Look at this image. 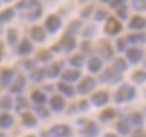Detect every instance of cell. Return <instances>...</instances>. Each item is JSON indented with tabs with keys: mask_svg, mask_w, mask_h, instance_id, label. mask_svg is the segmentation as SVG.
I'll return each instance as SVG.
<instances>
[{
	"mask_svg": "<svg viewBox=\"0 0 146 137\" xmlns=\"http://www.w3.org/2000/svg\"><path fill=\"white\" fill-rule=\"evenodd\" d=\"M137 95V91L133 85L130 84H123L117 88V91L114 92V103L116 104H126V103H130L136 98Z\"/></svg>",
	"mask_w": 146,
	"mask_h": 137,
	"instance_id": "obj_1",
	"label": "cell"
},
{
	"mask_svg": "<svg viewBox=\"0 0 146 137\" xmlns=\"http://www.w3.org/2000/svg\"><path fill=\"white\" fill-rule=\"evenodd\" d=\"M96 87H97V80L91 75H87L77 85V92L80 95H87V94H91V91H94Z\"/></svg>",
	"mask_w": 146,
	"mask_h": 137,
	"instance_id": "obj_2",
	"label": "cell"
},
{
	"mask_svg": "<svg viewBox=\"0 0 146 137\" xmlns=\"http://www.w3.org/2000/svg\"><path fill=\"white\" fill-rule=\"evenodd\" d=\"M123 30V25L114 16H109L106 19V25H104V33L109 36H117Z\"/></svg>",
	"mask_w": 146,
	"mask_h": 137,
	"instance_id": "obj_3",
	"label": "cell"
},
{
	"mask_svg": "<svg viewBox=\"0 0 146 137\" xmlns=\"http://www.w3.org/2000/svg\"><path fill=\"white\" fill-rule=\"evenodd\" d=\"M42 16V6H40L39 2H29L26 10L23 12V17L26 20H38V19Z\"/></svg>",
	"mask_w": 146,
	"mask_h": 137,
	"instance_id": "obj_4",
	"label": "cell"
},
{
	"mask_svg": "<svg viewBox=\"0 0 146 137\" xmlns=\"http://www.w3.org/2000/svg\"><path fill=\"white\" fill-rule=\"evenodd\" d=\"M97 51L100 53V59L103 61H111L113 59V56H114V48L111 46V43L109 41H106V39H103V41L98 42L97 45Z\"/></svg>",
	"mask_w": 146,
	"mask_h": 137,
	"instance_id": "obj_5",
	"label": "cell"
},
{
	"mask_svg": "<svg viewBox=\"0 0 146 137\" xmlns=\"http://www.w3.org/2000/svg\"><path fill=\"white\" fill-rule=\"evenodd\" d=\"M121 75L120 74H117L111 67L110 68H106L103 72H101V75H100V82H103V84H117V82H120L121 81Z\"/></svg>",
	"mask_w": 146,
	"mask_h": 137,
	"instance_id": "obj_6",
	"label": "cell"
},
{
	"mask_svg": "<svg viewBox=\"0 0 146 137\" xmlns=\"http://www.w3.org/2000/svg\"><path fill=\"white\" fill-rule=\"evenodd\" d=\"M126 58H127V61L133 65L139 64L143 58H145V51L143 48H139V46H132V48H127L126 51Z\"/></svg>",
	"mask_w": 146,
	"mask_h": 137,
	"instance_id": "obj_7",
	"label": "cell"
},
{
	"mask_svg": "<svg viewBox=\"0 0 146 137\" xmlns=\"http://www.w3.org/2000/svg\"><path fill=\"white\" fill-rule=\"evenodd\" d=\"M48 133L52 137H71L72 136V128L68 124H54L48 130Z\"/></svg>",
	"mask_w": 146,
	"mask_h": 137,
	"instance_id": "obj_8",
	"label": "cell"
},
{
	"mask_svg": "<svg viewBox=\"0 0 146 137\" xmlns=\"http://www.w3.org/2000/svg\"><path fill=\"white\" fill-rule=\"evenodd\" d=\"M62 28V19L58 14H49L45 20V32L56 33Z\"/></svg>",
	"mask_w": 146,
	"mask_h": 137,
	"instance_id": "obj_9",
	"label": "cell"
},
{
	"mask_svg": "<svg viewBox=\"0 0 146 137\" xmlns=\"http://www.w3.org/2000/svg\"><path fill=\"white\" fill-rule=\"evenodd\" d=\"M109 101H110V94L107 91H103V90L93 92L91 97H90V103L94 107H103V105H106Z\"/></svg>",
	"mask_w": 146,
	"mask_h": 137,
	"instance_id": "obj_10",
	"label": "cell"
},
{
	"mask_svg": "<svg viewBox=\"0 0 146 137\" xmlns=\"http://www.w3.org/2000/svg\"><path fill=\"white\" fill-rule=\"evenodd\" d=\"M25 88H26V76L25 75H16L9 91H10V94H15V95H22Z\"/></svg>",
	"mask_w": 146,
	"mask_h": 137,
	"instance_id": "obj_11",
	"label": "cell"
},
{
	"mask_svg": "<svg viewBox=\"0 0 146 137\" xmlns=\"http://www.w3.org/2000/svg\"><path fill=\"white\" fill-rule=\"evenodd\" d=\"M13 80H15V71L13 69H10V68L0 69V88L9 90Z\"/></svg>",
	"mask_w": 146,
	"mask_h": 137,
	"instance_id": "obj_12",
	"label": "cell"
},
{
	"mask_svg": "<svg viewBox=\"0 0 146 137\" xmlns=\"http://www.w3.org/2000/svg\"><path fill=\"white\" fill-rule=\"evenodd\" d=\"M98 133H100V127L93 120H87V123L82 126L81 130H80V134L82 137H97Z\"/></svg>",
	"mask_w": 146,
	"mask_h": 137,
	"instance_id": "obj_13",
	"label": "cell"
},
{
	"mask_svg": "<svg viewBox=\"0 0 146 137\" xmlns=\"http://www.w3.org/2000/svg\"><path fill=\"white\" fill-rule=\"evenodd\" d=\"M58 46H59L61 52L70 53V52H72V51L77 48V41H75V38H72V36L64 35V36H62V38L59 39Z\"/></svg>",
	"mask_w": 146,
	"mask_h": 137,
	"instance_id": "obj_14",
	"label": "cell"
},
{
	"mask_svg": "<svg viewBox=\"0 0 146 137\" xmlns=\"http://www.w3.org/2000/svg\"><path fill=\"white\" fill-rule=\"evenodd\" d=\"M64 65L65 62L64 61H56V62H52L45 71H46V76L51 78V80H55V78L61 76V74L64 72Z\"/></svg>",
	"mask_w": 146,
	"mask_h": 137,
	"instance_id": "obj_15",
	"label": "cell"
},
{
	"mask_svg": "<svg viewBox=\"0 0 146 137\" xmlns=\"http://www.w3.org/2000/svg\"><path fill=\"white\" fill-rule=\"evenodd\" d=\"M81 69H67L61 74V80L62 82H65V84H72V82H77L80 78H81Z\"/></svg>",
	"mask_w": 146,
	"mask_h": 137,
	"instance_id": "obj_16",
	"label": "cell"
},
{
	"mask_svg": "<svg viewBox=\"0 0 146 137\" xmlns=\"http://www.w3.org/2000/svg\"><path fill=\"white\" fill-rule=\"evenodd\" d=\"M129 29L135 30V32H143V29H146V17L136 14L129 20Z\"/></svg>",
	"mask_w": 146,
	"mask_h": 137,
	"instance_id": "obj_17",
	"label": "cell"
},
{
	"mask_svg": "<svg viewBox=\"0 0 146 137\" xmlns=\"http://www.w3.org/2000/svg\"><path fill=\"white\" fill-rule=\"evenodd\" d=\"M49 107L54 113H61L65 110V98L62 95H52L49 98Z\"/></svg>",
	"mask_w": 146,
	"mask_h": 137,
	"instance_id": "obj_18",
	"label": "cell"
},
{
	"mask_svg": "<svg viewBox=\"0 0 146 137\" xmlns=\"http://www.w3.org/2000/svg\"><path fill=\"white\" fill-rule=\"evenodd\" d=\"M31 38L33 42H38V43H44L46 41V32L42 26H32L31 28Z\"/></svg>",
	"mask_w": 146,
	"mask_h": 137,
	"instance_id": "obj_19",
	"label": "cell"
},
{
	"mask_svg": "<svg viewBox=\"0 0 146 137\" xmlns=\"http://www.w3.org/2000/svg\"><path fill=\"white\" fill-rule=\"evenodd\" d=\"M124 39H126L127 43H132L135 46L140 43H146V32H133V33H129Z\"/></svg>",
	"mask_w": 146,
	"mask_h": 137,
	"instance_id": "obj_20",
	"label": "cell"
},
{
	"mask_svg": "<svg viewBox=\"0 0 146 137\" xmlns=\"http://www.w3.org/2000/svg\"><path fill=\"white\" fill-rule=\"evenodd\" d=\"M16 52L20 56H28V55H31L33 52V43L29 41V39H22L20 43H19V46H17Z\"/></svg>",
	"mask_w": 146,
	"mask_h": 137,
	"instance_id": "obj_21",
	"label": "cell"
},
{
	"mask_svg": "<svg viewBox=\"0 0 146 137\" xmlns=\"http://www.w3.org/2000/svg\"><path fill=\"white\" fill-rule=\"evenodd\" d=\"M22 124L26 127V128H33L38 126V119H36V115L31 111H23L22 114Z\"/></svg>",
	"mask_w": 146,
	"mask_h": 137,
	"instance_id": "obj_22",
	"label": "cell"
},
{
	"mask_svg": "<svg viewBox=\"0 0 146 137\" xmlns=\"http://www.w3.org/2000/svg\"><path fill=\"white\" fill-rule=\"evenodd\" d=\"M46 78V71L45 68H35L33 71H31L29 74V80L35 84H40L44 82V80Z\"/></svg>",
	"mask_w": 146,
	"mask_h": 137,
	"instance_id": "obj_23",
	"label": "cell"
},
{
	"mask_svg": "<svg viewBox=\"0 0 146 137\" xmlns=\"http://www.w3.org/2000/svg\"><path fill=\"white\" fill-rule=\"evenodd\" d=\"M31 100L35 103V105H45L48 101V97L44 91L40 90H33L31 92Z\"/></svg>",
	"mask_w": 146,
	"mask_h": 137,
	"instance_id": "obj_24",
	"label": "cell"
},
{
	"mask_svg": "<svg viewBox=\"0 0 146 137\" xmlns=\"http://www.w3.org/2000/svg\"><path fill=\"white\" fill-rule=\"evenodd\" d=\"M87 68H88L90 74H98L103 68V61L98 56H91L88 59V62H87Z\"/></svg>",
	"mask_w": 146,
	"mask_h": 137,
	"instance_id": "obj_25",
	"label": "cell"
},
{
	"mask_svg": "<svg viewBox=\"0 0 146 137\" xmlns=\"http://www.w3.org/2000/svg\"><path fill=\"white\" fill-rule=\"evenodd\" d=\"M116 130L121 136H130L132 134V126L129 124V121L126 119H121L116 123Z\"/></svg>",
	"mask_w": 146,
	"mask_h": 137,
	"instance_id": "obj_26",
	"label": "cell"
},
{
	"mask_svg": "<svg viewBox=\"0 0 146 137\" xmlns=\"http://www.w3.org/2000/svg\"><path fill=\"white\" fill-rule=\"evenodd\" d=\"M56 88H58V91L62 94V97L74 98V95H75V90H74V87H71L70 84H65V82L59 81V82L56 84Z\"/></svg>",
	"mask_w": 146,
	"mask_h": 137,
	"instance_id": "obj_27",
	"label": "cell"
},
{
	"mask_svg": "<svg viewBox=\"0 0 146 137\" xmlns=\"http://www.w3.org/2000/svg\"><path fill=\"white\" fill-rule=\"evenodd\" d=\"M15 124V117L9 113H3L0 114V130H7L10 127H13Z\"/></svg>",
	"mask_w": 146,
	"mask_h": 137,
	"instance_id": "obj_28",
	"label": "cell"
},
{
	"mask_svg": "<svg viewBox=\"0 0 146 137\" xmlns=\"http://www.w3.org/2000/svg\"><path fill=\"white\" fill-rule=\"evenodd\" d=\"M70 64L74 67V69H81L87 64V59H86V55L84 53H75L70 58Z\"/></svg>",
	"mask_w": 146,
	"mask_h": 137,
	"instance_id": "obj_29",
	"label": "cell"
},
{
	"mask_svg": "<svg viewBox=\"0 0 146 137\" xmlns=\"http://www.w3.org/2000/svg\"><path fill=\"white\" fill-rule=\"evenodd\" d=\"M81 30H82V23H81V20H72V22H70V25H68V28H67L65 35L75 38L77 35H80V32H81Z\"/></svg>",
	"mask_w": 146,
	"mask_h": 137,
	"instance_id": "obj_30",
	"label": "cell"
},
{
	"mask_svg": "<svg viewBox=\"0 0 146 137\" xmlns=\"http://www.w3.org/2000/svg\"><path fill=\"white\" fill-rule=\"evenodd\" d=\"M16 16V10L12 9V7H7L5 10L0 12V25H5V23H9L12 22Z\"/></svg>",
	"mask_w": 146,
	"mask_h": 137,
	"instance_id": "obj_31",
	"label": "cell"
},
{
	"mask_svg": "<svg viewBox=\"0 0 146 137\" xmlns=\"http://www.w3.org/2000/svg\"><path fill=\"white\" fill-rule=\"evenodd\" d=\"M126 120L129 121V124H130V126L142 127V126H143V121H145V117H143V114H142V113L135 111V113H132V114L127 117Z\"/></svg>",
	"mask_w": 146,
	"mask_h": 137,
	"instance_id": "obj_32",
	"label": "cell"
},
{
	"mask_svg": "<svg viewBox=\"0 0 146 137\" xmlns=\"http://www.w3.org/2000/svg\"><path fill=\"white\" fill-rule=\"evenodd\" d=\"M117 115V111L114 108H106V110H103L100 114H98V119L101 123H109L111 121L114 117Z\"/></svg>",
	"mask_w": 146,
	"mask_h": 137,
	"instance_id": "obj_33",
	"label": "cell"
},
{
	"mask_svg": "<svg viewBox=\"0 0 146 137\" xmlns=\"http://www.w3.org/2000/svg\"><path fill=\"white\" fill-rule=\"evenodd\" d=\"M127 62H126V59H124V58H114V61H113V69L117 72V74H123L124 71L127 69Z\"/></svg>",
	"mask_w": 146,
	"mask_h": 137,
	"instance_id": "obj_34",
	"label": "cell"
},
{
	"mask_svg": "<svg viewBox=\"0 0 146 137\" xmlns=\"http://www.w3.org/2000/svg\"><path fill=\"white\" fill-rule=\"evenodd\" d=\"M6 39H7V43L10 46H15L19 41V32L16 28H9L6 32Z\"/></svg>",
	"mask_w": 146,
	"mask_h": 137,
	"instance_id": "obj_35",
	"label": "cell"
},
{
	"mask_svg": "<svg viewBox=\"0 0 146 137\" xmlns=\"http://www.w3.org/2000/svg\"><path fill=\"white\" fill-rule=\"evenodd\" d=\"M28 107H29V101L25 98L23 95H17L16 97V103H15V110L22 114V111L26 110Z\"/></svg>",
	"mask_w": 146,
	"mask_h": 137,
	"instance_id": "obj_36",
	"label": "cell"
},
{
	"mask_svg": "<svg viewBox=\"0 0 146 137\" xmlns=\"http://www.w3.org/2000/svg\"><path fill=\"white\" fill-rule=\"evenodd\" d=\"M132 81L135 84H145L146 82V71L145 69H137L132 74Z\"/></svg>",
	"mask_w": 146,
	"mask_h": 137,
	"instance_id": "obj_37",
	"label": "cell"
},
{
	"mask_svg": "<svg viewBox=\"0 0 146 137\" xmlns=\"http://www.w3.org/2000/svg\"><path fill=\"white\" fill-rule=\"evenodd\" d=\"M36 61L46 64V62L52 61V53H51L49 51H45V49L39 51V52H36Z\"/></svg>",
	"mask_w": 146,
	"mask_h": 137,
	"instance_id": "obj_38",
	"label": "cell"
},
{
	"mask_svg": "<svg viewBox=\"0 0 146 137\" xmlns=\"http://www.w3.org/2000/svg\"><path fill=\"white\" fill-rule=\"evenodd\" d=\"M33 111H35V114L39 117V119H49V115H51L49 110L45 105H35Z\"/></svg>",
	"mask_w": 146,
	"mask_h": 137,
	"instance_id": "obj_39",
	"label": "cell"
},
{
	"mask_svg": "<svg viewBox=\"0 0 146 137\" xmlns=\"http://www.w3.org/2000/svg\"><path fill=\"white\" fill-rule=\"evenodd\" d=\"M12 107H13L12 97L10 95H3L2 98H0V108L5 110V111H9V110H12Z\"/></svg>",
	"mask_w": 146,
	"mask_h": 137,
	"instance_id": "obj_40",
	"label": "cell"
},
{
	"mask_svg": "<svg viewBox=\"0 0 146 137\" xmlns=\"http://www.w3.org/2000/svg\"><path fill=\"white\" fill-rule=\"evenodd\" d=\"M94 10H96L94 5H87V6H84V9L80 12V17L81 19H90L91 14L94 13Z\"/></svg>",
	"mask_w": 146,
	"mask_h": 137,
	"instance_id": "obj_41",
	"label": "cell"
},
{
	"mask_svg": "<svg viewBox=\"0 0 146 137\" xmlns=\"http://www.w3.org/2000/svg\"><path fill=\"white\" fill-rule=\"evenodd\" d=\"M81 33H82V36L86 38V41H88L90 38L96 36V33H97V28H96L94 25H90V26H87L86 29H82Z\"/></svg>",
	"mask_w": 146,
	"mask_h": 137,
	"instance_id": "obj_42",
	"label": "cell"
},
{
	"mask_svg": "<svg viewBox=\"0 0 146 137\" xmlns=\"http://www.w3.org/2000/svg\"><path fill=\"white\" fill-rule=\"evenodd\" d=\"M132 9L136 12H146V0H133Z\"/></svg>",
	"mask_w": 146,
	"mask_h": 137,
	"instance_id": "obj_43",
	"label": "cell"
},
{
	"mask_svg": "<svg viewBox=\"0 0 146 137\" xmlns=\"http://www.w3.org/2000/svg\"><path fill=\"white\" fill-rule=\"evenodd\" d=\"M107 17H109V12L104 10V9H98L94 13V19H96L97 22H103V20H106Z\"/></svg>",
	"mask_w": 146,
	"mask_h": 137,
	"instance_id": "obj_44",
	"label": "cell"
},
{
	"mask_svg": "<svg viewBox=\"0 0 146 137\" xmlns=\"http://www.w3.org/2000/svg\"><path fill=\"white\" fill-rule=\"evenodd\" d=\"M126 49H127L126 39H124V38H119L117 41H116V51H117V52H124Z\"/></svg>",
	"mask_w": 146,
	"mask_h": 137,
	"instance_id": "obj_45",
	"label": "cell"
},
{
	"mask_svg": "<svg viewBox=\"0 0 146 137\" xmlns=\"http://www.w3.org/2000/svg\"><path fill=\"white\" fill-rule=\"evenodd\" d=\"M77 108L78 111H82V113H86L90 110V101L88 100H81L78 104H77Z\"/></svg>",
	"mask_w": 146,
	"mask_h": 137,
	"instance_id": "obj_46",
	"label": "cell"
},
{
	"mask_svg": "<svg viewBox=\"0 0 146 137\" xmlns=\"http://www.w3.org/2000/svg\"><path fill=\"white\" fill-rule=\"evenodd\" d=\"M80 48L82 49V52H84V53H90V52H93L91 41H82L81 45H80Z\"/></svg>",
	"mask_w": 146,
	"mask_h": 137,
	"instance_id": "obj_47",
	"label": "cell"
},
{
	"mask_svg": "<svg viewBox=\"0 0 146 137\" xmlns=\"http://www.w3.org/2000/svg\"><path fill=\"white\" fill-rule=\"evenodd\" d=\"M116 13H117V17H119V19H121V20H126V19H127V6H123V7L117 9Z\"/></svg>",
	"mask_w": 146,
	"mask_h": 137,
	"instance_id": "obj_48",
	"label": "cell"
},
{
	"mask_svg": "<svg viewBox=\"0 0 146 137\" xmlns=\"http://www.w3.org/2000/svg\"><path fill=\"white\" fill-rule=\"evenodd\" d=\"M22 67H23L25 69H28V71H33V69L36 68V62L32 61V59H25V61L22 62Z\"/></svg>",
	"mask_w": 146,
	"mask_h": 137,
	"instance_id": "obj_49",
	"label": "cell"
},
{
	"mask_svg": "<svg viewBox=\"0 0 146 137\" xmlns=\"http://www.w3.org/2000/svg\"><path fill=\"white\" fill-rule=\"evenodd\" d=\"M109 5H110V7L111 9H120V7H123V6H126V2L124 0H113V2H107Z\"/></svg>",
	"mask_w": 146,
	"mask_h": 137,
	"instance_id": "obj_50",
	"label": "cell"
},
{
	"mask_svg": "<svg viewBox=\"0 0 146 137\" xmlns=\"http://www.w3.org/2000/svg\"><path fill=\"white\" fill-rule=\"evenodd\" d=\"M28 5H29V2H17L16 3V9L17 10H26V7H28Z\"/></svg>",
	"mask_w": 146,
	"mask_h": 137,
	"instance_id": "obj_51",
	"label": "cell"
},
{
	"mask_svg": "<svg viewBox=\"0 0 146 137\" xmlns=\"http://www.w3.org/2000/svg\"><path fill=\"white\" fill-rule=\"evenodd\" d=\"M78 111V108H77V104H71L70 107H68V110H67V113L71 115V114H74V113H77Z\"/></svg>",
	"mask_w": 146,
	"mask_h": 137,
	"instance_id": "obj_52",
	"label": "cell"
},
{
	"mask_svg": "<svg viewBox=\"0 0 146 137\" xmlns=\"http://www.w3.org/2000/svg\"><path fill=\"white\" fill-rule=\"evenodd\" d=\"M52 91H54V85L48 84V85L44 87V92H45V94H46V92H52Z\"/></svg>",
	"mask_w": 146,
	"mask_h": 137,
	"instance_id": "obj_53",
	"label": "cell"
},
{
	"mask_svg": "<svg viewBox=\"0 0 146 137\" xmlns=\"http://www.w3.org/2000/svg\"><path fill=\"white\" fill-rule=\"evenodd\" d=\"M75 123H77L78 126H81V127H82V126H84V124L87 123V120H86V119H78V120H77Z\"/></svg>",
	"mask_w": 146,
	"mask_h": 137,
	"instance_id": "obj_54",
	"label": "cell"
},
{
	"mask_svg": "<svg viewBox=\"0 0 146 137\" xmlns=\"http://www.w3.org/2000/svg\"><path fill=\"white\" fill-rule=\"evenodd\" d=\"M2 58H3V43L0 42V62H2Z\"/></svg>",
	"mask_w": 146,
	"mask_h": 137,
	"instance_id": "obj_55",
	"label": "cell"
},
{
	"mask_svg": "<svg viewBox=\"0 0 146 137\" xmlns=\"http://www.w3.org/2000/svg\"><path fill=\"white\" fill-rule=\"evenodd\" d=\"M40 137H49V133L48 131H40Z\"/></svg>",
	"mask_w": 146,
	"mask_h": 137,
	"instance_id": "obj_56",
	"label": "cell"
},
{
	"mask_svg": "<svg viewBox=\"0 0 146 137\" xmlns=\"http://www.w3.org/2000/svg\"><path fill=\"white\" fill-rule=\"evenodd\" d=\"M103 137H117V136H116L114 133H107V134H104Z\"/></svg>",
	"mask_w": 146,
	"mask_h": 137,
	"instance_id": "obj_57",
	"label": "cell"
},
{
	"mask_svg": "<svg viewBox=\"0 0 146 137\" xmlns=\"http://www.w3.org/2000/svg\"><path fill=\"white\" fill-rule=\"evenodd\" d=\"M0 137H7V136H6V134H5L3 131H0Z\"/></svg>",
	"mask_w": 146,
	"mask_h": 137,
	"instance_id": "obj_58",
	"label": "cell"
},
{
	"mask_svg": "<svg viewBox=\"0 0 146 137\" xmlns=\"http://www.w3.org/2000/svg\"><path fill=\"white\" fill-rule=\"evenodd\" d=\"M25 137H35L33 134H29V136H25Z\"/></svg>",
	"mask_w": 146,
	"mask_h": 137,
	"instance_id": "obj_59",
	"label": "cell"
},
{
	"mask_svg": "<svg viewBox=\"0 0 146 137\" xmlns=\"http://www.w3.org/2000/svg\"><path fill=\"white\" fill-rule=\"evenodd\" d=\"M145 68H146V61H145Z\"/></svg>",
	"mask_w": 146,
	"mask_h": 137,
	"instance_id": "obj_60",
	"label": "cell"
},
{
	"mask_svg": "<svg viewBox=\"0 0 146 137\" xmlns=\"http://www.w3.org/2000/svg\"><path fill=\"white\" fill-rule=\"evenodd\" d=\"M145 97H146V91H145Z\"/></svg>",
	"mask_w": 146,
	"mask_h": 137,
	"instance_id": "obj_61",
	"label": "cell"
},
{
	"mask_svg": "<svg viewBox=\"0 0 146 137\" xmlns=\"http://www.w3.org/2000/svg\"><path fill=\"white\" fill-rule=\"evenodd\" d=\"M145 111H146V108H145Z\"/></svg>",
	"mask_w": 146,
	"mask_h": 137,
	"instance_id": "obj_62",
	"label": "cell"
}]
</instances>
